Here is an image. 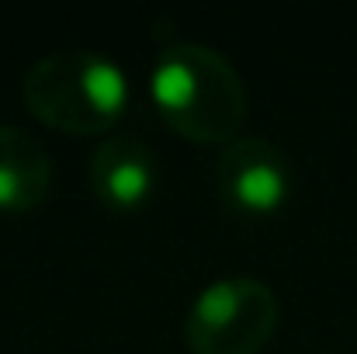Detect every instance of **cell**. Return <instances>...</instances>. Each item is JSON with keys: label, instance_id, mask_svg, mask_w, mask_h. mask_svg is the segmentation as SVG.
I'll return each mask as SVG.
<instances>
[{"label": "cell", "instance_id": "cell-1", "mask_svg": "<svg viewBox=\"0 0 357 354\" xmlns=\"http://www.w3.org/2000/svg\"><path fill=\"white\" fill-rule=\"evenodd\" d=\"M153 101L188 142H226L246 115V94L226 56L208 45H170L153 70Z\"/></svg>", "mask_w": 357, "mask_h": 354}, {"label": "cell", "instance_id": "cell-2", "mask_svg": "<svg viewBox=\"0 0 357 354\" xmlns=\"http://www.w3.org/2000/svg\"><path fill=\"white\" fill-rule=\"evenodd\" d=\"M24 105L49 128L98 135L121 118L128 105V84L125 73L101 52H52L24 77Z\"/></svg>", "mask_w": 357, "mask_h": 354}, {"label": "cell", "instance_id": "cell-3", "mask_svg": "<svg viewBox=\"0 0 357 354\" xmlns=\"http://www.w3.org/2000/svg\"><path fill=\"white\" fill-rule=\"evenodd\" d=\"M278 327V299L257 278L208 285L188 313V348L195 354H257Z\"/></svg>", "mask_w": 357, "mask_h": 354}, {"label": "cell", "instance_id": "cell-4", "mask_svg": "<svg viewBox=\"0 0 357 354\" xmlns=\"http://www.w3.org/2000/svg\"><path fill=\"white\" fill-rule=\"evenodd\" d=\"M219 188L239 212L267 216L288 195L284 156L264 139H233L219 156Z\"/></svg>", "mask_w": 357, "mask_h": 354}, {"label": "cell", "instance_id": "cell-5", "mask_svg": "<svg viewBox=\"0 0 357 354\" xmlns=\"http://www.w3.org/2000/svg\"><path fill=\"white\" fill-rule=\"evenodd\" d=\"M153 177H156L153 153L132 135L105 139L94 149L91 188H94L98 202L115 209V212L139 209L149 198V191H153Z\"/></svg>", "mask_w": 357, "mask_h": 354}, {"label": "cell", "instance_id": "cell-6", "mask_svg": "<svg viewBox=\"0 0 357 354\" xmlns=\"http://www.w3.org/2000/svg\"><path fill=\"white\" fill-rule=\"evenodd\" d=\"M52 167L45 149L14 125H0V209L28 212L45 202Z\"/></svg>", "mask_w": 357, "mask_h": 354}]
</instances>
